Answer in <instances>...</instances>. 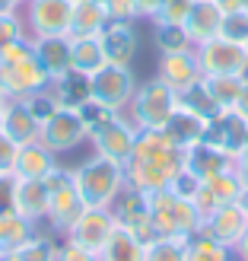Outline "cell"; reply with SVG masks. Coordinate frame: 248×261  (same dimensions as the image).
<instances>
[{
    "label": "cell",
    "instance_id": "1",
    "mask_svg": "<svg viewBox=\"0 0 248 261\" xmlns=\"http://www.w3.org/2000/svg\"><path fill=\"white\" fill-rule=\"evenodd\" d=\"M181 156H185V150H178L162 130H140L134 153L124 163L127 188L143 194L169 188V181L181 172Z\"/></svg>",
    "mask_w": 248,
    "mask_h": 261
},
{
    "label": "cell",
    "instance_id": "2",
    "mask_svg": "<svg viewBox=\"0 0 248 261\" xmlns=\"http://www.w3.org/2000/svg\"><path fill=\"white\" fill-rule=\"evenodd\" d=\"M73 185L80 191V198L86 207H112L118 201V194L127 188L124 181V166L105 160V156H89L86 163H80L76 169H70Z\"/></svg>",
    "mask_w": 248,
    "mask_h": 261
},
{
    "label": "cell",
    "instance_id": "3",
    "mask_svg": "<svg viewBox=\"0 0 248 261\" xmlns=\"http://www.w3.org/2000/svg\"><path fill=\"white\" fill-rule=\"evenodd\" d=\"M150 201V223L156 236H185L191 239L201 232V214L188 198H178L172 188H159L147 194Z\"/></svg>",
    "mask_w": 248,
    "mask_h": 261
},
{
    "label": "cell",
    "instance_id": "4",
    "mask_svg": "<svg viewBox=\"0 0 248 261\" xmlns=\"http://www.w3.org/2000/svg\"><path fill=\"white\" fill-rule=\"evenodd\" d=\"M51 80L45 76V70L38 67V61L32 58V38L19 42L16 48H10L0 58V89L10 99H25L42 93Z\"/></svg>",
    "mask_w": 248,
    "mask_h": 261
},
{
    "label": "cell",
    "instance_id": "5",
    "mask_svg": "<svg viewBox=\"0 0 248 261\" xmlns=\"http://www.w3.org/2000/svg\"><path fill=\"white\" fill-rule=\"evenodd\" d=\"M175 109H178V93L172 86H166L159 76H153V80L137 86V93L124 112L137 124V130H162L175 115Z\"/></svg>",
    "mask_w": 248,
    "mask_h": 261
},
{
    "label": "cell",
    "instance_id": "6",
    "mask_svg": "<svg viewBox=\"0 0 248 261\" xmlns=\"http://www.w3.org/2000/svg\"><path fill=\"white\" fill-rule=\"evenodd\" d=\"M48 217H45V223L48 229L54 232V236H64L70 226H73V220L80 217L83 211V198H80V191H76L73 185V175H70V169H54L48 178Z\"/></svg>",
    "mask_w": 248,
    "mask_h": 261
},
{
    "label": "cell",
    "instance_id": "7",
    "mask_svg": "<svg viewBox=\"0 0 248 261\" xmlns=\"http://www.w3.org/2000/svg\"><path fill=\"white\" fill-rule=\"evenodd\" d=\"M38 140H42L54 156H58V153L76 150L83 140H89V130H86V121H83L80 109H73V106H58V109L42 121Z\"/></svg>",
    "mask_w": 248,
    "mask_h": 261
},
{
    "label": "cell",
    "instance_id": "8",
    "mask_svg": "<svg viewBox=\"0 0 248 261\" xmlns=\"http://www.w3.org/2000/svg\"><path fill=\"white\" fill-rule=\"evenodd\" d=\"M204 76H248V48L216 35L194 48Z\"/></svg>",
    "mask_w": 248,
    "mask_h": 261
},
{
    "label": "cell",
    "instance_id": "9",
    "mask_svg": "<svg viewBox=\"0 0 248 261\" xmlns=\"http://www.w3.org/2000/svg\"><path fill=\"white\" fill-rule=\"evenodd\" d=\"M73 4L70 0H25V32L29 38L38 35H70Z\"/></svg>",
    "mask_w": 248,
    "mask_h": 261
},
{
    "label": "cell",
    "instance_id": "10",
    "mask_svg": "<svg viewBox=\"0 0 248 261\" xmlns=\"http://www.w3.org/2000/svg\"><path fill=\"white\" fill-rule=\"evenodd\" d=\"M134 93H137V80L130 67L105 64L99 73H93V99L112 112H124L130 106V99H134Z\"/></svg>",
    "mask_w": 248,
    "mask_h": 261
},
{
    "label": "cell",
    "instance_id": "11",
    "mask_svg": "<svg viewBox=\"0 0 248 261\" xmlns=\"http://www.w3.org/2000/svg\"><path fill=\"white\" fill-rule=\"evenodd\" d=\"M115 229H118V217H115L112 207H83L80 217L73 220V226L64 232V239H70L99 255Z\"/></svg>",
    "mask_w": 248,
    "mask_h": 261
},
{
    "label": "cell",
    "instance_id": "12",
    "mask_svg": "<svg viewBox=\"0 0 248 261\" xmlns=\"http://www.w3.org/2000/svg\"><path fill=\"white\" fill-rule=\"evenodd\" d=\"M204 140L213 143L216 150H223L229 160H236V153L248 143V121L236 109H223L216 112L204 127Z\"/></svg>",
    "mask_w": 248,
    "mask_h": 261
},
{
    "label": "cell",
    "instance_id": "13",
    "mask_svg": "<svg viewBox=\"0 0 248 261\" xmlns=\"http://www.w3.org/2000/svg\"><path fill=\"white\" fill-rule=\"evenodd\" d=\"M137 124L130 121V118H124V115H118L112 124H105L102 130H96L93 137V147H96V153L99 156H105V160H115V163H127V156L134 153V143H137Z\"/></svg>",
    "mask_w": 248,
    "mask_h": 261
},
{
    "label": "cell",
    "instance_id": "14",
    "mask_svg": "<svg viewBox=\"0 0 248 261\" xmlns=\"http://www.w3.org/2000/svg\"><path fill=\"white\" fill-rule=\"evenodd\" d=\"M115 217H118V226H124L130 236H137L143 245H147L156 232H153V223H150V201L143 191H134V188H124L118 194V201L112 204Z\"/></svg>",
    "mask_w": 248,
    "mask_h": 261
},
{
    "label": "cell",
    "instance_id": "15",
    "mask_svg": "<svg viewBox=\"0 0 248 261\" xmlns=\"http://www.w3.org/2000/svg\"><path fill=\"white\" fill-rule=\"evenodd\" d=\"M242 191L245 188H242V181L236 175V169H226V172H219L213 178L201 181V188L191 198V204H194V211L201 214V223H204V217L210 214V211H216L219 204H236L242 198Z\"/></svg>",
    "mask_w": 248,
    "mask_h": 261
},
{
    "label": "cell",
    "instance_id": "16",
    "mask_svg": "<svg viewBox=\"0 0 248 261\" xmlns=\"http://www.w3.org/2000/svg\"><path fill=\"white\" fill-rule=\"evenodd\" d=\"M245 229H248V217H245L239 201L236 204H219L216 211H210L204 217V223H201L204 236L216 239L219 245H226V249H232V245L242 239Z\"/></svg>",
    "mask_w": 248,
    "mask_h": 261
},
{
    "label": "cell",
    "instance_id": "17",
    "mask_svg": "<svg viewBox=\"0 0 248 261\" xmlns=\"http://www.w3.org/2000/svg\"><path fill=\"white\" fill-rule=\"evenodd\" d=\"M38 130H42V121H38V115L29 109L25 99H10L4 106V112H0V134L7 140L22 147V143L38 140Z\"/></svg>",
    "mask_w": 248,
    "mask_h": 261
},
{
    "label": "cell",
    "instance_id": "18",
    "mask_svg": "<svg viewBox=\"0 0 248 261\" xmlns=\"http://www.w3.org/2000/svg\"><path fill=\"white\" fill-rule=\"evenodd\" d=\"M156 76L172 86L175 93H185L188 86H194L204 76L201 70V61H198V51H175V55H159V67H156Z\"/></svg>",
    "mask_w": 248,
    "mask_h": 261
},
{
    "label": "cell",
    "instance_id": "19",
    "mask_svg": "<svg viewBox=\"0 0 248 261\" xmlns=\"http://www.w3.org/2000/svg\"><path fill=\"white\" fill-rule=\"evenodd\" d=\"M13 211L42 226L45 217H48V181L13 175Z\"/></svg>",
    "mask_w": 248,
    "mask_h": 261
},
{
    "label": "cell",
    "instance_id": "20",
    "mask_svg": "<svg viewBox=\"0 0 248 261\" xmlns=\"http://www.w3.org/2000/svg\"><path fill=\"white\" fill-rule=\"evenodd\" d=\"M32 58L48 80H58L70 70V35H38L32 38Z\"/></svg>",
    "mask_w": 248,
    "mask_h": 261
},
{
    "label": "cell",
    "instance_id": "21",
    "mask_svg": "<svg viewBox=\"0 0 248 261\" xmlns=\"http://www.w3.org/2000/svg\"><path fill=\"white\" fill-rule=\"evenodd\" d=\"M181 169H188V172L194 178H213L219 172H226V169H232V160L223 153V150H216L213 143H207L204 137L198 143H191V147H185V156H181Z\"/></svg>",
    "mask_w": 248,
    "mask_h": 261
},
{
    "label": "cell",
    "instance_id": "22",
    "mask_svg": "<svg viewBox=\"0 0 248 261\" xmlns=\"http://www.w3.org/2000/svg\"><path fill=\"white\" fill-rule=\"evenodd\" d=\"M185 32L191 35L194 48L210 42V38L219 35V25H223V7L216 0H191V10L185 16Z\"/></svg>",
    "mask_w": 248,
    "mask_h": 261
},
{
    "label": "cell",
    "instance_id": "23",
    "mask_svg": "<svg viewBox=\"0 0 248 261\" xmlns=\"http://www.w3.org/2000/svg\"><path fill=\"white\" fill-rule=\"evenodd\" d=\"M102 38V51H105L108 64H121V67H130L137 58V32L134 22H108L105 29L99 32Z\"/></svg>",
    "mask_w": 248,
    "mask_h": 261
},
{
    "label": "cell",
    "instance_id": "24",
    "mask_svg": "<svg viewBox=\"0 0 248 261\" xmlns=\"http://www.w3.org/2000/svg\"><path fill=\"white\" fill-rule=\"evenodd\" d=\"M54 169H58V156L42 140L22 143L16 150V163H13V175L16 178H48Z\"/></svg>",
    "mask_w": 248,
    "mask_h": 261
},
{
    "label": "cell",
    "instance_id": "25",
    "mask_svg": "<svg viewBox=\"0 0 248 261\" xmlns=\"http://www.w3.org/2000/svg\"><path fill=\"white\" fill-rule=\"evenodd\" d=\"M35 236H38V223L19 217L13 207L10 211H0V255L22 249V245L29 239H35Z\"/></svg>",
    "mask_w": 248,
    "mask_h": 261
},
{
    "label": "cell",
    "instance_id": "26",
    "mask_svg": "<svg viewBox=\"0 0 248 261\" xmlns=\"http://www.w3.org/2000/svg\"><path fill=\"white\" fill-rule=\"evenodd\" d=\"M51 93L58 96L61 106H73L80 109L83 102L93 99V76L89 73H80V70H67L64 76H58V80H51Z\"/></svg>",
    "mask_w": 248,
    "mask_h": 261
},
{
    "label": "cell",
    "instance_id": "27",
    "mask_svg": "<svg viewBox=\"0 0 248 261\" xmlns=\"http://www.w3.org/2000/svg\"><path fill=\"white\" fill-rule=\"evenodd\" d=\"M204 127H207V121L204 118H198L194 112H188V109H175V115L169 118V124L162 127V134L175 143L178 150H185V147H191V143H198L201 137H204Z\"/></svg>",
    "mask_w": 248,
    "mask_h": 261
},
{
    "label": "cell",
    "instance_id": "28",
    "mask_svg": "<svg viewBox=\"0 0 248 261\" xmlns=\"http://www.w3.org/2000/svg\"><path fill=\"white\" fill-rule=\"evenodd\" d=\"M105 51H102V38L99 35H83V38H70V67L80 73H99L105 67Z\"/></svg>",
    "mask_w": 248,
    "mask_h": 261
},
{
    "label": "cell",
    "instance_id": "29",
    "mask_svg": "<svg viewBox=\"0 0 248 261\" xmlns=\"http://www.w3.org/2000/svg\"><path fill=\"white\" fill-rule=\"evenodd\" d=\"M112 19L105 13L102 0H83L73 4V19H70V38H83V35H99Z\"/></svg>",
    "mask_w": 248,
    "mask_h": 261
},
{
    "label": "cell",
    "instance_id": "30",
    "mask_svg": "<svg viewBox=\"0 0 248 261\" xmlns=\"http://www.w3.org/2000/svg\"><path fill=\"white\" fill-rule=\"evenodd\" d=\"M143 249H147V245L137 236H130L124 226H118L108 236V242L102 245L99 261H143Z\"/></svg>",
    "mask_w": 248,
    "mask_h": 261
},
{
    "label": "cell",
    "instance_id": "31",
    "mask_svg": "<svg viewBox=\"0 0 248 261\" xmlns=\"http://www.w3.org/2000/svg\"><path fill=\"white\" fill-rule=\"evenodd\" d=\"M54 232H42V226H38V236L29 239L22 245V249L16 252H7V255H0V261H54L58 255V239H51Z\"/></svg>",
    "mask_w": 248,
    "mask_h": 261
},
{
    "label": "cell",
    "instance_id": "32",
    "mask_svg": "<svg viewBox=\"0 0 248 261\" xmlns=\"http://www.w3.org/2000/svg\"><path fill=\"white\" fill-rule=\"evenodd\" d=\"M153 42L159 48V55H175V51H191L194 42L185 32L181 22H153Z\"/></svg>",
    "mask_w": 248,
    "mask_h": 261
},
{
    "label": "cell",
    "instance_id": "33",
    "mask_svg": "<svg viewBox=\"0 0 248 261\" xmlns=\"http://www.w3.org/2000/svg\"><path fill=\"white\" fill-rule=\"evenodd\" d=\"M178 106L181 109H188V112H194L198 118H204V121H210L216 112H223L216 106V99L210 96V89H207V83H204V76L194 86H188L185 93H178Z\"/></svg>",
    "mask_w": 248,
    "mask_h": 261
},
{
    "label": "cell",
    "instance_id": "34",
    "mask_svg": "<svg viewBox=\"0 0 248 261\" xmlns=\"http://www.w3.org/2000/svg\"><path fill=\"white\" fill-rule=\"evenodd\" d=\"M143 261H188L185 236H153L143 249Z\"/></svg>",
    "mask_w": 248,
    "mask_h": 261
},
{
    "label": "cell",
    "instance_id": "35",
    "mask_svg": "<svg viewBox=\"0 0 248 261\" xmlns=\"http://www.w3.org/2000/svg\"><path fill=\"white\" fill-rule=\"evenodd\" d=\"M188 261H236V255H232V249L219 245L216 239L194 232L188 239Z\"/></svg>",
    "mask_w": 248,
    "mask_h": 261
},
{
    "label": "cell",
    "instance_id": "36",
    "mask_svg": "<svg viewBox=\"0 0 248 261\" xmlns=\"http://www.w3.org/2000/svg\"><path fill=\"white\" fill-rule=\"evenodd\" d=\"M245 80H248V76H204V83H207V89H210V96L216 99L219 109H232V106H236Z\"/></svg>",
    "mask_w": 248,
    "mask_h": 261
},
{
    "label": "cell",
    "instance_id": "37",
    "mask_svg": "<svg viewBox=\"0 0 248 261\" xmlns=\"http://www.w3.org/2000/svg\"><path fill=\"white\" fill-rule=\"evenodd\" d=\"M25 38H29V32H25V22L19 13H0V58Z\"/></svg>",
    "mask_w": 248,
    "mask_h": 261
},
{
    "label": "cell",
    "instance_id": "38",
    "mask_svg": "<svg viewBox=\"0 0 248 261\" xmlns=\"http://www.w3.org/2000/svg\"><path fill=\"white\" fill-rule=\"evenodd\" d=\"M80 115H83V121H86L89 137H93L96 130H102L105 124H112L121 112H112V109H105V106H99L96 99H89V102H83V106H80Z\"/></svg>",
    "mask_w": 248,
    "mask_h": 261
},
{
    "label": "cell",
    "instance_id": "39",
    "mask_svg": "<svg viewBox=\"0 0 248 261\" xmlns=\"http://www.w3.org/2000/svg\"><path fill=\"white\" fill-rule=\"evenodd\" d=\"M219 35L229 38V42H248V10H232L223 13V25H219Z\"/></svg>",
    "mask_w": 248,
    "mask_h": 261
},
{
    "label": "cell",
    "instance_id": "40",
    "mask_svg": "<svg viewBox=\"0 0 248 261\" xmlns=\"http://www.w3.org/2000/svg\"><path fill=\"white\" fill-rule=\"evenodd\" d=\"M105 4L108 19L115 22H137L140 13H137V0H102Z\"/></svg>",
    "mask_w": 248,
    "mask_h": 261
},
{
    "label": "cell",
    "instance_id": "41",
    "mask_svg": "<svg viewBox=\"0 0 248 261\" xmlns=\"http://www.w3.org/2000/svg\"><path fill=\"white\" fill-rule=\"evenodd\" d=\"M188 10H191V0H162L153 22H185Z\"/></svg>",
    "mask_w": 248,
    "mask_h": 261
},
{
    "label": "cell",
    "instance_id": "42",
    "mask_svg": "<svg viewBox=\"0 0 248 261\" xmlns=\"http://www.w3.org/2000/svg\"><path fill=\"white\" fill-rule=\"evenodd\" d=\"M54 261H99V255L83 249V245H76V242H70V239H64V242H58Z\"/></svg>",
    "mask_w": 248,
    "mask_h": 261
},
{
    "label": "cell",
    "instance_id": "43",
    "mask_svg": "<svg viewBox=\"0 0 248 261\" xmlns=\"http://www.w3.org/2000/svg\"><path fill=\"white\" fill-rule=\"evenodd\" d=\"M169 188H172L178 198H188V201H191L194 194H198V188H201V178H194L188 169H181V172H178L172 181H169Z\"/></svg>",
    "mask_w": 248,
    "mask_h": 261
},
{
    "label": "cell",
    "instance_id": "44",
    "mask_svg": "<svg viewBox=\"0 0 248 261\" xmlns=\"http://www.w3.org/2000/svg\"><path fill=\"white\" fill-rule=\"evenodd\" d=\"M16 143L0 134V175H13V163H16Z\"/></svg>",
    "mask_w": 248,
    "mask_h": 261
},
{
    "label": "cell",
    "instance_id": "45",
    "mask_svg": "<svg viewBox=\"0 0 248 261\" xmlns=\"http://www.w3.org/2000/svg\"><path fill=\"white\" fill-rule=\"evenodd\" d=\"M232 169H236V175L242 181V188H248V143L236 153V160H232Z\"/></svg>",
    "mask_w": 248,
    "mask_h": 261
},
{
    "label": "cell",
    "instance_id": "46",
    "mask_svg": "<svg viewBox=\"0 0 248 261\" xmlns=\"http://www.w3.org/2000/svg\"><path fill=\"white\" fill-rule=\"evenodd\" d=\"M13 207V175H0V211Z\"/></svg>",
    "mask_w": 248,
    "mask_h": 261
},
{
    "label": "cell",
    "instance_id": "47",
    "mask_svg": "<svg viewBox=\"0 0 248 261\" xmlns=\"http://www.w3.org/2000/svg\"><path fill=\"white\" fill-rule=\"evenodd\" d=\"M162 7V0H137V13H140V19H156V13H159Z\"/></svg>",
    "mask_w": 248,
    "mask_h": 261
},
{
    "label": "cell",
    "instance_id": "48",
    "mask_svg": "<svg viewBox=\"0 0 248 261\" xmlns=\"http://www.w3.org/2000/svg\"><path fill=\"white\" fill-rule=\"evenodd\" d=\"M232 255H236V261H248V229L242 232V239L232 245Z\"/></svg>",
    "mask_w": 248,
    "mask_h": 261
},
{
    "label": "cell",
    "instance_id": "49",
    "mask_svg": "<svg viewBox=\"0 0 248 261\" xmlns=\"http://www.w3.org/2000/svg\"><path fill=\"white\" fill-rule=\"evenodd\" d=\"M232 109H236L242 118L248 121V80H245V86H242V93H239V99H236V106H232Z\"/></svg>",
    "mask_w": 248,
    "mask_h": 261
},
{
    "label": "cell",
    "instance_id": "50",
    "mask_svg": "<svg viewBox=\"0 0 248 261\" xmlns=\"http://www.w3.org/2000/svg\"><path fill=\"white\" fill-rule=\"evenodd\" d=\"M19 7H25V0H0V13H19Z\"/></svg>",
    "mask_w": 248,
    "mask_h": 261
},
{
    "label": "cell",
    "instance_id": "51",
    "mask_svg": "<svg viewBox=\"0 0 248 261\" xmlns=\"http://www.w3.org/2000/svg\"><path fill=\"white\" fill-rule=\"evenodd\" d=\"M223 13H232V10H245V0H216Z\"/></svg>",
    "mask_w": 248,
    "mask_h": 261
},
{
    "label": "cell",
    "instance_id": "52",
    "mask_svg": "<svg viewBox=\"0 0 248 261\" xmlns=\"http://www.w3.org/2000/svg\"><path fill=\"white\" fill-rule=\"evenodd\" d=\"M239 204H242V211H245V217H248V188L242 191V198H239Z\"/></svg>",
    "mask_w": 248,
    "mask_h": 261
},
{
    "label": "cell",
    "instance_id": "53",
    "mask_svg": "<svg viewBox=\"0 0 248 261\" xmlns=\"http://www.w3.org/2000/svg\"><path fill=\"white\" fill-rule=\"evenodd\" d=\"M7 102H10V96L4 93V89H0V112H4V106H7Z\"/></svg>",
    "mask_w": 248,
    "mask_h": 261
},
{
    "label": "cell",
    "instance_id": "54",
    "mask_svg": "<svg viewBox=\"0 0 248 261\" xmlns=\"http://www.w3.org/2000/svg\"><path fill=\"white\" fill-rule=\"evenodd\" d=\"M70 4H83V0H70Z\"/></svg>",
    "mask_w": 248,
    "mask_h": 261
},
{
    "label": "cell",
    "instance_id": "55",
    "mask_svg": "<svg viewBox=\"0 0 248 261\" xmlns=\"http://www.w3.org/2000/svg\"><path fill=\"white\" fill-rule=\"evenodd\" d=\"M245 10H248V0H245Z\"/></svg>",
    "mask_w": 248,
    "mask_h": 261
},
{
    "label": "cell",
    "instance_id": "56",
    "mask_svg": "<svg viewBox=\"0 0 248 261\" xmlns=\"http://www.w3.org/2000/svg\"><path fill=\"white\" fill-rule=\"evenodd\" d=\"M245 48H248V42H245Z\"/></svg>",
    "mask_w": 248,
    "mask_h": 261
}]
</instances>
